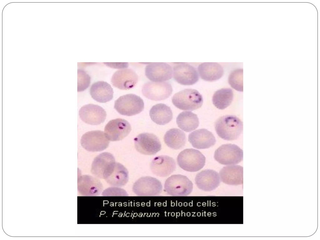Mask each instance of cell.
Segmentation results:
<instances>
[{"instance_id":"obj_1","label":"cell","mask_w":320,"mask_h":240,"mask_svg":"<svg viewBox=\"0 0 320 240\" xmlns=\"http://www.w3.org/2000/svg\"><path fill=\"white\" fill-rule=\"evenodd\" d=\"M216 131L221 138L228 141L237 139L243 130V123L234 115H227L219 118L215 124Z\"/></svg>"},{"instance_id":"obj_2","label":"cell","mask_w":320,"mask_h":240,"mask_svg":"<svg viewBox=\"0 0 320 240\" xmlns=\"http://www.w3.org/2000/svg\"><path fill=\"white\" fill-rule=\"evenodd\" d=\"M172 102L180 109L193 111L202 106L203 99L202 95L197 90L186 89L174 94L172 98Z\"/></svg>"},{"instance_id":"obj_3","label":"cell","mask_w":320,"mask_h":240,"mask_svg":"<svg viewBox=\"0 0 320 240\" xmlns=\"http://www.w3.org/2000/svg\"><path fill=\"white\" fill-rule=\"evenodd\" d=\"M205 157L200 151L193 148L184 150L177 158L179 166L189 172H195L201 169L205 165Z\"/></svg>"},{"instance_id":"obj_4","label":"cell","mask_w":320,"mask_h":240,"mask_svg":"<svg viewBox=\"0 0 320 240\" xmlns=\"http://www.w3.org/2000/svg\"><path fill=\"white\" fill-rule=\"evenodd\" d=\"M114 108L120 114L130 116L142 112L144 109V102L139 96L128 94L121 96L115 100Z\"/></svg>"},{"instance_id":"obj_5","label":"cell","mask_w":320,"mask_h":240,"mask_svg":"<svg viewBox=\"0 0 320 240\" xmlns=\"http://www.w3.org/2000/svg\"><path fill=\"white\" fill-rule=\"evenodd\" d=\"M193 183L186 176L176 174L171 176L165 181L164 188L169 195L184 196L189 195L193 190Z\"/></svg>"},{"instance_id":"obj_6","label":"cell","mask_w":320,"mask_h":240,"mask_svg":"<svg viewBox=\"0 0 320 240\" xmlns=\"http://www.w3.org/2000/svg\"><path fill=\"white\" fill-rule=\"evenodd\" d=\"M242 150L237 145L223 144L215 152L214 158L219 163L224 165H235L243 159Z\"/></svg>"},{"instance_id":"obj_7","label":"cell","mask_w":320,"mask_h":240,"mask_svg":"<svg viewBox=\"0 0 320 240\" xmlns=\"http://www.w3.org/2000/svg\"><path fill=\"white\" fill-rule=\"evenodd\" d=\"M162 187L158 179L150 176L141 177L134 183L132 191L140 196H153L159 195L162 192Z\"/></svg>"},{"instance_id":"obj_8","label":"cell","mask_w":320,"mask_h":240,"mask_svg":"<svg viewBox=\"0 0 320 240\" xmlns=\"http://www.w3.org/2000/svg\"><path fill=\"white\" fill-rule=\"evenodd\" d=\"M82 147L88 151L100 152L107 148L109 141L104 132L100 130L88 132L84 134L81 140Z\"/></svg>"},{"instance_id":"obj_9","label":"cell","mask_w":320,"mask_h":240,"mask_svg":"<svg viewBox=\"0 0 320 240\" xmlns=\"http://www.w3.org/2000/svg\"><path fill=\"white\" fill-rule=\"evenodd\" d=\"M172 91L171 84L167 82H148L143 85L142 88V92L145 97L155 101L167 98L171 96Z\"/></svg>"},{"instance_id":"obj_10","label":"cell","mask_w":320,"mask_h":240,"mask_svg":"<svg viewBox=\"0 0 320 240\" xmlns=\"http://www.w3.org/2000/svg\"><path fill=\"white\" fill-rule=\"evenodd\" d=\"M134 140L136 149L143 154L154 155L161 149V144L159 139L152 133H141Z\"/></svg>"},{"instance_id":"obj_11","label":"cell","mask_w":320,"mask_h":240,"mask_svg":"<svg viewBox=\"0 0 320 240\" xmlns=\"http://www.w3.org/2000/svg\"><path fill=\"white\" fill-rule=\"evenodd\" d=\"M131 130L130 124L127 120L118 118L109 121L104 128V133L109 141L122 140Z\"/></svg>"},{"instance_id":"obj_12","label":"cell","mask_w":320,"mask_h":240,"mask_svg":"<svg viewBox=\"0 0 320 240\" xmlns=\"http://www.w3.org/2000/svg\"><path fill=\"white\" fill-rule=\"evenodd\" d=\"M112 187H121L125 185L129 180L128 172L122 164L114 162L105 172L103 179Z\"/></svg>"},{"instance_id":"obj_13","label":"cell","mask_w":320,"mask_h":240,"mask_svg":"<svg viewBox=\"0 0 320 240\" xmlns=\"http://www.w3.org/2000/svg\"><path fill=\"white\" fill-rule=\"evenodd\" d=\"M173 75L178 83L185 85H190L197 82L199 77L196 69L186 63H179L173 68Z\"/></svg>"},{"instance_id":"obj_14","label":"cell","mask_w":320,"mask_h":240,"mask_svg":"<svg viewBox=\"0 0 320 240\" xmlns=\"http://www.w3.org/2000/svg\"><path fill=\"white\" fill-rule=\"evenodd\" d=\"M145 74L152 82H162L171 79L173 75V69L165 62H152L146 67Z\"/></svg>"},{"instance_id":"obj_15","label":"cell","mask_w":320,"mask_h":240,"mask_svg":"<svg viewBox=\"0 0 320 240\" xmlns=\"http://www.w3.org/2000/svg\"><path fill=\"white\" fill-rule=\"evenodd\" d=\"M103 185L98 178L84 175L78 178V190L84 196H95L99 195L102 192Z\"/></svg>"},{"instance_id":"obj_16","label":"cell","mask_w":320,"mask_h":240,"mask_svg":"<svg viewBox=\"0 0 320 240\" xmlns=\"http://www.w3.org/2000/svg\"><path fill=\"white\" fill-rule=\"evenodd\" d=\"M79 114L83 122L92 125H98L103 122L107 115L106 112L103 108L93 104H88L82 107L79 110Z\"/></svg>"},{"instance_id":"obj_17","label":"cell","mask_w":320,"mask_h":240,"mask_svg":"<svg viewBox=\"0 0 320 240\" xmlns=\"http://www.w3.org/2000/svg\"><path fill=\"white\" fill-rule=\"evenodd\" d=\"M138 80L137 74L131 69L118 70L112 75L111 82L115 87L122 90H129L133 88Z\"/></svg>"},{"instance_id":"obj_18","label":"cell","mask_w":320,"mask_h":240,"mask_svg":"<svg viewBox=\"0 0 320 240\" xmlns=\"http://www.w3.org/2000/svg\"><path fill=\"white\" fill-rule=\"evenodd\" d=\"M195 180L199 189L205 191H211L219 186L221 180L218 172L214 170L208 169L197 174Z\"/></svg>"},{"instance_id":"obj_19","label":"cell","mask_w":320,"mask_h":240,"mask_svg":"<svg viewBox=\"0 0 320 240\" xmlns=\"http://www.w3.org/2000/svg\"><path fill=\"white\" fill-rule=\"evenodd\" d=\"M176 168L174 159L166 155L155 157L152 160L150 166L152 172L155 175L162 177L170 175L175 170Z\"/></svg>"},{"instance_id":"obj_20","label":"cell","mask_w":320,"mask_h":240,"mask_svg":"<svg viewBox=\"0 0 320 240\" xmlns=\"http://www.w3.org/2000/svg\"><path fill=\"white\" fill-rule=\"evenodd\" d=\"M188 140L193 147L198 149L209 148L216 142L213 134L205 128L198 129L190 133Z\"/></svg>"},{"instance_id":"obj_21","label":"cell","mask_w":320,"mask_h":240,"mask_svg":"<svg viewBox=\"0 0 320 240\" xmlns=\"http://www.w3.org/2000/svg\"><path fill=\"white\" fill-rule=\"evenodd\" d=\"M243 168L238 165L223 167L219 171L221 181L229 185H238L243 183Z\"/></svg>"},{"instance_id":"obj_22","label":"cell","mask_w":320,"mask_h":240,"mask_svg":"<svg viewBox=\"0 0 320 240\" xmlns=\"http://www.w3.org/2000/svg\"><path fill=\"white\" fill-rule=\"evenodd\" d=\"M198 71L203 80L209 82L214 81L223 76L224 70L219 63L215 62H205L199 65Z\"/></svg>"},{"instance_id":"obj_23","label":"cell","mask_w":320,"mask_h":240,"mask_svg":"<svg viewBox=\"0 0 320 240\" xmlns=\"http://www.w3.org/2000/svg\"><path fill=\"white\" fill-rule=\"evenodd\" d=\"M90 93L92 97L96 101L105 103L112 99L113 91L111 85L107 82L98 81L92 85Z\"/></svg>"},{"instance_id":"obj_24","label":"cell","mask_w":320,"mask_h":240,"mask_svg":"<svg viewBox=\"0 0 320 240\" xmlns=\"http://www.w3.org/2000/svg\"><path fill=\"white\" fill-rule=\"evenodd\" d=\"M114 162L115 159L112 154L108 152L102 153L94 158L92 164L91 172L95 177L103 179L105 171Z\"/></svg>"},{"instance_id":"obj_25","label":"cell","mask_w":320,"mask_h":240,"mask_svg":"<svg viewBox=\"0 0 320 240\" xmlns=\"http://www.w3.org/2000/svg\"><path fill=\"white\" fill-rule=\"evenodd\" d=\"M152 120L159 125H164L170 122L172 118V113L170 108L163 103L157 104L149 111Z\"/></svg>"},{"instance_id":"obj_26","label":"cell","mask_w":320,"mask_h":240,"mask_svg":"<svg viewBox=\"0 0 320 240\" xmlns=\"http://www.w3.org/2000/svg\"><path fill=\"white\" fill-rule=\"evenodd\" d=\"M164 140L167 146L173 149L182 148L186 142L185 133L177 128H172L167 131L164 137Z\"/></svg>"},{"instance_id":"obj_27","label":"cell","mask_w":320,"mask_h":240,"mask_svg":"<svg viewBox=\"0 0 320 240\" xmlns=\"http://www.w3.org/2000/svg\"><path fill=\"white\" fill-rule=\"evenodd\" d=\"M179 128L186 132H190L198 126L199 121L197 115L190 111H184L180 113L176 118Z\"/></svg>"},{"instance_id":"obj_28","label":"cell","mask_w":320,"mask_h":240,"mask_svg":"<svg viewBox=\"0 0 320 240\" xmlns=\"http://www.w3.org/2000/svg\"><path fill=\"white\" fill-rule=\"evenodd\" d=\"M233 98L232 90L229 88L218 90L214 94L212 101L213 104L218 109L223 110L231 103Z\"/></svg>"},{"instance_id":"obj_29","label":"cell","mask_w":320,"mask_h":240,"mask_svg":"<svg viewBox=\"0 0 320 240\" xmlns=\"http://www.w3.org/2000/svg\"><path fill=\"white\" fill-rule=\"evenodd\" d=\"M243 73L242 68L237 69L232 71L228 78L230 85L238 91H243Z\"/></svg>"},{"instance_id":"obj_30","label":"cell","mask_w":320,"mask_h":240,"mask_svg":"<svg viewBox=\"0 0 320 240\" xmlns=\"http://www.w3.org/2000/svg\"><path fill=\"white\" fill-rule=\"evenodd\" d=\"M91 78L84 71L78 70V92H81L87 89L89 86Z\"/></svg>"},{"instance_id":"obj_31","label":"cell","mask_w":320,"mask_h":240,"mask_svg":"<svg viewBox=\"0 0 320 240\" xmlns=\"http://www.w3.org/2000/svg\"><path fill=\"white\" fill-rule=\"evenodd\" d=\"M102 195L104 196H128L125 190L115 187H112L106 189L102 192Z\"/></svg>"},{"instance_id":"obj_32","label":"cell","mask_w":320,"mask_h":240,"mask_svg":"<svg viewBox=\"0 0 320 240\" xmlns=\"http://www.w3.org/2000/svg\"><path fill=\"white\" fill-rule=\"evenodd\" d=\"M108 66L114 68H125L128 66V63H104Z\"/></svg>"}]
</instances>
